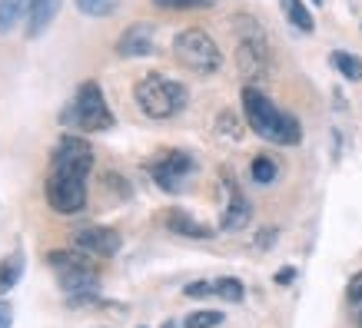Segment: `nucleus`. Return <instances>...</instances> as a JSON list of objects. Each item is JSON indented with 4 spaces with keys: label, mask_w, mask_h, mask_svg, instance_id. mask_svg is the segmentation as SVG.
<instances>
[{
    "label": "nucleus",
    "mask_w": 362,
    "mask_h": 328,
    "mask_svg": "<svg viewBox=\"0 0 362 328\" xmlns=\"http://www.w3.org/2000/svg\"><path fill=\"white\" fill-rule=\"evenodd\" d=\"M243 109H246V123L252 126L256 136H263L269 142H279V146H293L299 142L303 130H299V120L289 116L276 107L273 99H266L259 90L246 87L243 90Z\"/></svg>",
    "instance_id": "1"
},
{
    "label": "nucleus",
    "mask_w": 362,
    "mask_h": 328,
    "mask_svg": "<svg viewBox=\"0 0 362 328\" xmlns=\"http://www.w3.org/2000/svg\"><path fill=\"white\" fill-rule=\"evenodd\" d=\"M187 99H189L187 87L163 77V73H146L136 83V103H140V109L150 120H170L176 113H183Z\"/></svg>",
    "instance_id": "2"
},
{
    "label": "nucleus",
    "mask_w": 362,
    "mask_h": 328,
    "mask_svg": "<svg viewBox=\"0 0 362 328\" xmlns=\"http://www.w3.org/2000/svg\"><path fill=\"white\" fill-rule=\"evenodd\" d=\"M47 265L57 272V282H60L66 298L93 296L100 288V269L87 259V252H70V249L47 252Z\"/></svg>",
    "instance_id": "3"
},
{
    "label": "nucleus",
    "mask_w": 362,
    "mask_h": 328,
    "mask_svg": "<svg viewBox=\"0 0 362 328\" xmlns=\"http://www.w3.org/2000/svg\"><path fill=\"white\" fill-rule=\"evenodd\" d=\"M173 54L187 70H197V73H216L223 66L220 47L213 44V37L206 30H199V27H189V30L176 33Z\"/></svg>",
    "instance_id": "4"
},
{
    "label": "nucleus",
    "mask_w": 362,
    "mask_h": 328,
    "mask_svg": "<svg viewBox=\"0 0 362 328\" xmlns=\"http://www.w3.org/2000/svg\"><path fill=\"white\" fill-rule=\"evenodd\" d=\"M66 123L80 126L83 133L110 130V126H113V113H110V107H107V99H103L100 83H93V80L80 83L77 97H74L70 109H66Z\"/></svg>",
    "instance_id": "5"
},
{
    "label": "nucleus",
    "mask_w": 362,
    "mask_h": 328,
    "mask_svg": "<svg viewBox=\"0 0 362 328\" xmlns=\"http://www.w3.org/2000/svg\"><path fill=\"white\" fill-rule=\"evenodd\" d=\"M47 202L60 216H74L87 206V173L77 169H50L47 179Z\"/></svg>",
    "instance_id": "6"
},
{
    "label": "nucleus",
    "mask_w": 362,
    "mask_h": 328,
    "mask_svg": "<svg viewBox=\"0 0 362 328\" xmlns=\"http://www.w3.org/2000/svg\"><path fill=\"white\" fill-rule=\"evenodd\" d=\"M236 27H240V47H236V63L246 77H263L266 66H269V50H266V40L259 27L252 23V17H236Z\"/></svg>",
    "instance_id": "7"
},
{
    "label": "nucleus",
    "mask_w": 362,
    "mask_h": 328,
    "mask_svg": "<svg viewBox=\"0 0 362 328\" xmlns=\"http://www.w3.org/2000/svg\"><path fill=\"white\" fill-rule=\"evenodd\" d=\"M74 245L87 255H97V259H110L117 255L123 245L120 232L117 229H107V226H83V229L74 232Z\"/></svg>",
    "instance_id": "8"
},
{
    "label": "nucleus",
    "mask_w": 362,
    "mask_h": 328,
    "mask_svg": "<svg viewBox=\"0 0 362 328\" xmlns=\"http://www.w3.org/2000/svg\"><path fill=\"white\" fill-rule=\"evenodd\" d=\"M193 156L183 153V150H173V153H166L163 159H156V163H150V173H153L156 186L170 189V193H176V189L183 186V179H187L189 173H193Z\"/></svg>",
    "instance_id": "9"
},
{
    "label": "nucleus",
    "mask_w": 362,
    "mask_h": 328,
    "mask_svg": "<svg viewBox=\"0 0 362 328\" xmlns=\"http://www.w3.org/2000/svg\"><path fill=\"white\" fill-rule=\"evenodd\" d=\"M54 166L57 169L90 173V169H93V150H90L80 136H60L54 146Z\"/></svg>",
    "instance_id": "10"
},
{
    "label": "nucleus",
    "mask_w": 362,
    "mask_h": 328,
    "mask_svg": "<svg viewBox=\"0 0 362 328\" xmlns=\"http://www.w3.org/2000/svg\"><path fill=\"white\" fill-rule=\"evenodd\" d=\"M183 296H187V298L216 296V298H223V302H243L246 288H243L240 279L226 275V279H213V282H193V285H187V288H183Z\"/></svg>",
    "instance_id": "11"
},
{
    "label": "nucleus",
    "mask_w": 362,
    "mask_h": 328,
    "mask_svg": "<svg viewBox=\"0 0 362 328\" xmlns=\"http://www.w3.org/2000/svg\"><path fill=\"white\" fill-rule=\"evenodd\" d=\"M153 27H146V23H136L130 30L120 33V40H117V54L120 56H150L153 54Z\"/></svg>",
    "instance_id": "12"
},
{
    "label": "nucleus",
    "mask_w": 362,
    "mask_h": 328,
    "mask_svg": "<svg viewBox=\"0 0 362 328\" xmlns=\"http://www.w3.org/2000/svg\"><path fill=\"white\" fill-rule=\"evenodd\" d=\"M226 189H230V206H226V212H223V219H220V229L223 232L246 229V226H250V219H252L250 202H246V196H243L233 183H226Z\"/></svg>",
    "instance_id": "13"
},
{
    "label": "nucleus",
    "mask_w": 362,
    "mask_h": 328,
    "mask_svg": "<svg viewBox=\"0 0 362 328\" xmlns=\"http://www.w3.org/2000/svg\"><path fill=\"white\" fill-rule=\"evenodd\" d=\"M163 226L170 232H176V236H183V239H209V236H213L209 226H203V222H197L193 216H187L183 209H170L163 216Z\"/></svg>",
    "instance_id": "14"
},
{
    "label": "nucleus",
    "mask_w": 362,
    "mask_h": 328,
    "mask_svg": "<svg viewBox=\"0 0 362 328\" xmlns=\"http://www.w3.org/2000/svg\"><path fill=\"white\" fill-rule=\"evenodd\" d=\"M57 13H60V0H33L27 11V37L47 33V27L57 20Z\"/></svg>",
    "instance_id": "15"
},
{
    "label": "nucleus",
    "mask_w": 362,
    "mask_h": 328,
    "mask_svg": "<svg viewBox=\"0 0 362 328\" xmlns=\"http://www.w3.org/2000/svg\"><path fill=\"white\" fill-rule=\"evenodd\" d=\"M33 0H0V37L11 33L21 17H27Z\"/></svg>",
    "instance_id": "16"
},
{
    "label": "nucleus",
    "mask_w": 362,
    "mask_h": 328,
    "mask_svg": "<svg viewBox=\"0 0 362 328\" xmlns=\"http://www.w3.org/2000/svg\"><path fill=\"white\" fill-rule=\"evenodd\" d=\"M21 272H23V255L21 252H11V255L0 262V296H7L13 285L21 282Z\"/></svg>",
    "instance_id": "17"
},
{
    "label": "nucleus",
    "mask_w": 362,
    "mask_h": 328,
    "mask_svg": "<svg viewBox=\"0 0 362 328\" xmlns=\"http://www.w3.org/2000/svg\"><path fill=\"white\" fill-rule=\"evenodd\" d=\"M283 13L289 17V23L293 27H299V30H313V13L303 7V0H283Z\"/></svg>",
    "instance_id": "18"
},
{
    "label": "nucleus",
    "mask_w": 362,
    "mask_h": 328,
    "mask_svg": "<svg viewBox=\"0 0 362 328\" xmlns=\"http://www.w3.org/2000/svg\"><path fill=\"white\" fill-rule=\"evenodd\" d=\"M332 66L339 70L346 80H359L362 77V63H359V56H352V54H342V50H336V54L329 56Z\"/></svg>",
    "instance_id": "19"
},
{
    "label": "nucleus",
    "mask_w": 362,
    "mask_h": 328,
    "mask_svg": "<svg viewBox=\"0 0 362 328\" xmlns=\"http://www.w3.org/2000/svg\"><path fill=\"white\" fill-rule=\"evenodd\" d=\"M120 7V0H77V11L87 17H110Z\"/></svg>",
    "instance_id": "20"
},
{
    "label": "nucleus",
    "mask_w": 362,
    "mask_h": 328,
    "mask_svg": "<svg viewBox=\"0 0 362 328\" xmlns=\"http://www.w3.org/2000/svg\"><path fill=\"white\" fill-rule=\"evenodd\" d=\"M252 179H256L259 186H266V183L276 179V163L269 156H256V159H252Z\"/></svg>",
    "instance_id": "21"
},
{
    "label": "nucleus",
    "mask_w": 362,
    "mask_h": 328,
    "mask_svg": "<svg viewBox=\"0 0 362 328\" xmlns=\"http://www.w3.org/2000/svg\"><path fill=\"white\" fill-rule=\"evenodd\" d=\"M346 296H349L352 318H356V322L362 325V272H356V275L349 279V292H346Z\"/></svg>",
    "instance_id": "22"
},
{
    "label": "nucleus",
    "mask_w": 362,
    "mask_h": 328,
    "mask_svg": "<svg viewBox=\"0 0 362 328\" xmlns=\"http://www.w3.org/2000/svg\"><path fill=\"white\" fill-rule=\"evenodd\" d=\"M223 322V312H193V315L187 318V328H216Z\"/></svg>",
    "instance_id": "23"
},
{
    "label": "nucleus",
    "mask_w": 362,
    "mask_h": 328,
    "mask_svg": "<svg viewBox=\"0 0 362 328\" xmlns=\"http://www.w3.org/2000/svg\"><path fill=\"white\" fill-rule=\"evenodd\" d=\"M156 7H170V11H193V7H209L213 0H153Z\"/></svg>",
    "instance_id": "24"
},
{
    "label": "nucleus",
    "mask_w": 362,
    "mask_h": 328,
    "mask_svg": "<svg viewBox=\"0 0 362 328\" xmlns=\"http://www.w3.org/2000/svg\"><path fill=\"white\" fill-rule=\"evenodd\" d=\"M0 328H13V305L7 298L0 302Z\"/></svg>",
    "instance_id": "25"
},
{
    "label": "nucleus",
    "mask_w": 362,
    "mask_h": 328,
    "mask_svg": "<svg viewBox=\"0 0 362 328\" xmlns=\"http://www.w3.org/2000/svg\"><path fill=\"white\" fill-rule=\"evenodd\" d=\"M293 275H296V272H293V269H283V272L276 275V282H289V279H293Z\"/></svg>",
    "instance_id": "26"
},
{
    "label": "nucleus",
    "mask_w": 362,
    "mask_h": 328,
    "mask_svg": "<svg viewBox=\"0 0 362 328\" xmlns=\"http://www.w3.org/2000/svg\"><path fill=\"white\" fill-rule=\"evenodd\" d=\"M163 328H176V325H173V322H166V325H163Z\"/></svg>",
    "instance_id": "27"
},
{
    "label": "nucleus",
    "mask_w": 362,
    "mask_h": 328,
    "mask_svg": "<svg viewBox=\"0 0 362 328\" xmlns=\"http://www.w3.org/2000/svg\"><path fill=\"white\" fill-rule=\"evenodd\" d=\"M316 4H322V0H316Z\"/></svg>",
    "instance_id": "28"
}]
</instances>
